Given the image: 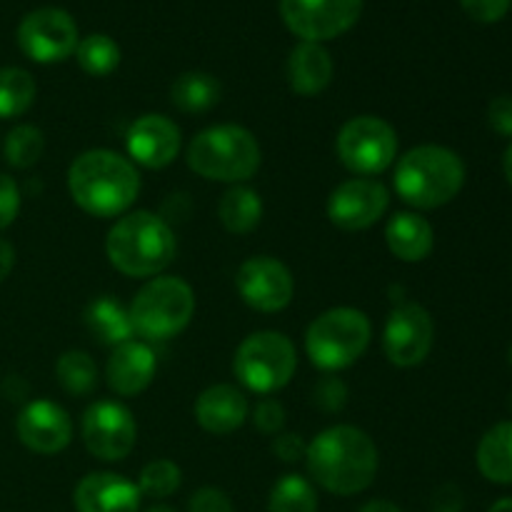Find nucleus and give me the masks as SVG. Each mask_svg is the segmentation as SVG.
Instances as JSON below:
<instances>
[{
  "label": "nucleus",
  "mask_w": 512,
  "mask_h": 512,
  "mask_svg": "<svg viewBox=\"0 0 512 512\" xmlns=\"http://www.w3.org/2000/svg\"><path fill=\"white\" fill-rule=\"evenodd\" d=\"M308 473L320 488L335 495H358L373 485L380 453L365 430L355 425H333L308 443Z\"/></svg>",
  "instance_id": "1"
},
{
  "label": "nucleus",
  "mask_w": 512,
  "mask_h": 512,
  "mask_svg": "<svg viewBox=\"0 0 512 512\" xmlns=\"http://www.w3.org/2000/svg\"><path fill=\"white\" fill-rule=\"evenodd\" d=\"M68 190L83 213L93 218H120L138 198L140 173L123 155L95 148L73 160Z\"/></svg>",
  "instance_id": "2"
},
{
  "label": "nucleus",
  "mask_w": 512,
  "mask_h": 512,
  "mask_svg": "<svg viewBox=\"0 0 512 512\" xmlns=\"http://www.w3.org/2000/svg\"><path fill=\"white\" fill-rule=\"evenodd\" d=\"M175 233L160 215L133 210L115 220L105 238V255L128 278H155L175 258Z\"/></svg>",
  "instance_id": "3"
},
{
  "label": "nucleus",
  "mask_w": 512,
  "mask_h": 512,
  "mask_svg": "<svg viewBox=\"0 0 512 512\" xmlns=\"http://www.w3.org/2000/svg\"><path fill=\"white\" fill-rule=\"evenodd\" d=\"M395 193L418 210H435L458 198L465 185V163L445 145H418L395 163Z\"/></svg>",
  "instance_id": "4"
},
{
  "label": "nucleus",
  "mask_w": 512,
  "mask_h": 512,
  "mask_svg": "<svg viewBox=\"0 0 512 512\" xmlns=\"http://www.w3.org/2000/svg\"><path fill=\"white\" fill-rule=\"evenodd\" d=\"M185 160L193 173L215 183L240 185L260 168V143L243 125H213L190 140Z\"/></svg>",
  "instance_id": "5"
},
{
  "label": "nucleus",
  "mask_w": 512,
  "mask_h": 512,
  "mask_svg": "<svg viewBox=\"0 0 512 512\" xmlns=\"http://www.w3.org/2000/svg\"><path fill=\"white\" fill-rule=\"evenodd\" d=\"M195 313V293L183 278L155 275L135 295L130 305L133 330L150 343L170 340L183 333Z\"/></svg>",
  "instance_id": "6"
},
{
  "label": "nucleus",
  "mask_w": 512,
  "mask_h": 512,
  "mask_svg": "<svg viewBox=\"0 0 512 512\" xmlns=\"http://www.w3.org/2000/svg\"><path fill=\"white\" fill-rule=\"evenodd\" d=\"M373 338V325L363 310L330 308L310 323L305 350L315 368L325 373L345 370L358 363Z\"/></svg>",
  "instance_id": "7"
},
{
  "label": "nucleus",
  "mask_w": 512,
  "mask_h": 512,
  "mask_svg": "<svg viewBox=\"0 0 512 512\" xmlns=\"http://www.w3.org/2000/svg\"><path fill=\"white\" fill-rule=\"evenodd\" d=\"M298 370V350L293 340L275 330H260L238 345L233 373L248 390L270 395L285 388Z\"/></svg>",
  "instance_id": "8"
},
{
  "label": "nucleus",
  "mask_w": 512,
  "mask_h": 512,
  "mask_svg": "<svg viewBox=\"0 0 512 512\" xmlns=\"http://www.w3.org/2000/svg\"><path fill=\"white\" fill-rule=\"evenodd\" d=\"M335 150L350 173L375 178L398 158V133L378 115H358L340 128Z\"/></svg>",
  "instance_id": "9"
},
{
  "label": "nucleus",
  "mask_w": 512,
  "mask_h": 512,
  "mask_svg": "<svg viewBox=\"0 0 512 512\" xmlns=\"http://www.w3.org/2000/svg\"><path fill=\"white\" fill-rule=\"evenodd\" d=\"M78 43V25L63 8H35L18 25L20 50L35 63H63Z\"/></svg>",
  "instance_id": "10"
},
{
  "label": "nucleus",
  "mask_w": 512,
  "mask_h": 512,
  "mask_svg": "<svg viewBox=\"0 0 512 512\" xmlns=\"http://www.w3.org/2000/svg\"><path fill=\"white\" fill-rule=\"evenodd\" d=\"M83 443L90 455L103 463L125 460L138 440V425L133 413L118 400H98L83 415Z\"/></svg>",
  "instance_id": "11"
},
{
  "label": "nucleus",
  "mask_w": 512,
  "mask_h": 512,
  "mask_svg": "<svg viewBox=\"0 0 512 512\" xmlns=\"http://www.w3.org/2000/svg\"><path fill=\"white\" fill-rule=\"evenodd\" d=\"M363 13V0H280V15L290 33L308 43H323L348 33Z\"/></svg>",
  "instance_id": "12"
},
{
  "label": "nucleus",
  "mask_w": 512,
  "mask_h": 512,
  "mask_svg": "<svg viewBox=\"0 0 512 512\" xmlns=\"http://www.w3.org/2000/svg\"><path fill=\"white\" fill-rule=\"evenodd\" d=\"M235 288L243 303L258 313H280L295 295V280L288 265L270 255L248 258L235 273Z\"/></svg>",
  "instance_id": "13"
},
{
  "label": "nucleus",
  "mask_w": 512,
  "mask_h": 512,
  "mask_svg": "<svg viewBox=\"0 0 512 512\" xmlns=\"http://www.w3.org/2000/svg\"><path fill=\"white\" fill-rule=\"evenodd\" d=\"M435 325L428 310L418 303H400L388 315L383 330L385 358L398 368H415L430 355Z\"/></svg>",
  "instance_id": "14"
},
{
  "label": "nucleus",
  "mask_w": 512,
  "mask_h": 512,
  "mask_svg": "<svg viewBox=\"0 0 512 512\" xmlns=\"http://www.w3.org/2000/svg\"><path fill=\"white\" fill-rule=\"evenodd\" d=\"M390 190L375 178H350L340 183L328 198V218L335 228L368 230L388 213Z\"/></svg>",
  "instance_id": "15"
},
{
  "label": "nucleus",
  "mask_w": 512,
  "mask_h": 512,
  "mask_svg": "<svg viewBox=\"0 0 512 512\" xmlns=\"http://www.w3.org/2000/svg\"><path fill=\"white\" fill-rule=\"evenodd\" d=\"M18 440L38 455H55L73 440V420L53 400H30L15 420Z\"/></svg>",
  "instance_id": "16"
},
{
  "label": "nucleus",
  "mask_w": 512,
  "mask_h": 512,
  "mask_svg": "<svg viewBox=\"0 0 512 512\" xmlns=\"http://www.w3.org/2000/svg\"><path fill=\"white\" fill-rule=\"evenodd\" d=\"M128 153L138 165L160 170L173 163L180 153V128L160 113L140 115L128 130Z\"/></svg>",
  "instance_id": "17"
},
{
  "label": "nucleus",
  "mask_w": 512,
  "mask_h": 512,
  "mask_svg": "<svg viewBox=\"0 0 512 512\" xmlns=\"http://www.w3.org/2000/svg\"><path fill=\"white\" fill-rule=\"evenodd\" d=\"M73 503L78 512H138L140 490L115 473H90L75 485Z\"/></svg>",
  "instance_id": "18"
},
{
  "label": "nucleus",
  "mask_w": 512,
  "mask_h": 512,
  "mask_svg": "<svg viewBox=\"0 0 512 512\" xmlns=\"http://www.w3.org/2000/svg\"><path fill=\"white\" fill-rule=\"evenodd\" d=\"M155 370H158V360L150 345L140 343V340H128V343L113 348V355L105 365V378H108L110 390L120 395V398H135L148 385L153 383Z\"/></svg>",
  "instance_id": "19"
},
{
  "label": "nucleus",
  "mask_w": 512,
  "mask_h": 512,
  "mask_svg": "<svg viewBox=\"0 0 512 512\" xmlns=\"http://www.w3.org/2000/svg\"><path fill=\"white\" fill-rule=\"evenodd\" d=\"M250 403L243 390L220 383L195 400V420L210 435H230L248 420Z\"/></svg>",
  "instance_id": "20"
},
{
  "label": "nucleus",
  "mask_w": 512,
  "mask_h": 512,
  "mask_svg": "<svg viewBox=\"0 0 512 512\" xmlns=\"http://www.w3.org/2000/svg\"><path fill=\"white\" fill-rule=\"evenodd\" d=\"M333 58L320 43H308L303 40L290 50L288 58V85L293 93L303 98L320 95L333 80Z\"/></svg>",
  "instance_id": "21"
},
{
  "label": "nucleus",
  "mask_w": 512,
  "mask_h": 512,
  "mask_svg": "<svg viewBox=\"0 0 512 512\" xmlns=\"http://www.w3.org/2000/svg\"><path fill=\"white\" fill-rule=\"evenodd\" d=\"M385 243L390 253L403 263H420L435 248V230L423 215L395 213L385 228Z\"/></svg>",
  "instance_id": "22"
},
{
  "label": "nucleus",
  "mask_w": 512,
  "mask_h": 512,
  "mask_svg": "<svg viewBox=\"0 0 512 512\" xmlns=\"http://www.w3.org/2000/svg\"><path fill=\"white\" fill-rule=\"evenodd\" d=\"M85 325H88L90 333L100 340L103 345H118L133 340V320H130V310H125L110 295L93 300L85 310Z\"/></svg>",
  "instance_id": "23"
},
{
  "label": "nucleus",
  "mask_w": 512,
  "mask_h": 512,
  "mask_svg": "<svg viewBox=\"0 0 512 512\" xmlns=\"http://www.w3.org/2000/svg\"><path fill=\"white\" fill-rule=\"evenodd\" d=\"M218 218L223 228L233 235H248L263 220V200L258 190L248 185H233L225 190L218 203Z\"/></svg>",
  "instance_id": "24"
},
{
  "label": "nucleus",
  "mask_w": 512,
  "mask_h": 512,
  "mask_svg": "<svg viewBox=\"0 0 512 512\" xmlns=\"http://www.w3.org/2000/svg\"><path fill=\"white\" fill-rule=\"evenodd\" d=\"M220 80L215 75L203 73V70H188V73L178 75L170 88V100L178 110L188 115L208 113L210 108L220 103Z\"/></svg>",
  "instance_id": "25"
},
{
  "label": "nucleus",
  "mask_w": 512,
  "mask_h": 512,
  "mask_svg": "<svg viewBox=\"0 0 512 512\" xmlns=\"http://www.w3.org/2000/svg\"><path fill=\"white\" fill-rule=\"evenodd\" d=\"M478 468L490 483L512 485V423H498L478 445Z\"/></svg>",
  "instance_id": "26"
},
{
  "label": "nucleus",
  "mask_w": 512,
  "mask_h": 512,
  "mask_svg": "<svg viewBox=\"0 0 512 512\" xmlns=\"http://www.w3.org/2000/svg\"><path fill=\"white\" fill-rule=\"evenodd\" d=\"M38 95L35 78L23 68H0V120L20 118Z\"/></svg>",
  "instance_id": "27"
},
{
  "label": "nucleus",
  "mask_w": 512,
  "mask_h": 512,
  "mask_svg": "<svg viewBox=\"0 0 512 512\" xmlns=\"http://www.w3.org/2000/svg\"><path fill=\"white\" fill-rule=\"evenodd\" d=\"M55 378L70 395H90L98 388V365L83 350H68L55 363Z\"/></svg>",
  "instance_id": "28"
},
{
  "label": "nucleus",
  "mask_w": 512,
  "mask_h": 512,
  "mask_svg": "<svg viewBox=\"0 0 512 512\" xmlns=\"http://www.w3.org/2000/svg\"><path fill=\"white\" fill-rule=\"evenodd\" d=\"M270 512H318V493L303 475H283L270 490Z\"/></svg>",
  "instance_id": "29"
},
{
  "label": "nucleus",
  "mask_w": 512,
  "mask_h": 512,
  "mask_svg": "<svg viewBox=\"0 0 512 512\" xmlns=\"http://www.w3.org/2000/svg\"><path fill=\"white\" fill-rule=\"evenodd\" d=\"M78 65L93 78H105L120 65V45L110 35L93 33L83 38L75 48Z\"/></svg>",
  "instance_id": "30"
},
{
  "label": "nucleus",
  "mask_w": 512,
  "mask_h": 512,
  "mask_svg": "<svg viewBox=\"0 0 512 512\" xmlns=\"http://www.w3.org/2000/svg\"><path fill=\"white\" fill-rule=\"evenodd\" d=\"M43 150H45V135L43 130L35 128V125L23 123V125H15L13 130L8 133L3 145V153L5 160H8L10 168H18V170H28L43 158Z\"/></svg>",
  "instance_id": "31"
},
{
  "label": "nucleus",
  "mask_w": 512,
  "mask_h": 512,
  "mask_svg": "<svg viewBox=\"0 0 512 512\" xmlns=\"http://www.w3.org/2000/svg\"><path fill=\"white\" fill-rule=\"evenodd\" d=\"M183 483V473L178 465L168 458H158L140 470L138 490L148 498H170Z\"/></svg>",
  "instance_id": "32"
},
{
  "label": "nucleus",
  "mask_w": 512,
  "mask_h": 512,
  "mask_svg": "<svg viewBox=\"0 0 512 512\" xmlns=\"http://www.w3.org/2000/svg\"><path fill=\"white\" fill-rule=\"evenodd\" d=\"M313 403L318 405L323 413H340L348 403V385L343 383L335 375H323V378L315 383L313 390Z\"/></svg>",
  "instance_id": "33"
},
{
  "label": "nucleus",
  "mask_w": 512,
  "mask_h": 512,
  "mask_svg": "<svg viewBox=\"0 0 512 512\" xmlns=\"http://www.w3.org/2000/svg\"><path fill=\"white\" fill-rule=\"evenodd\" d=\"M253 423L263 435H280V430H283V425H285L283 403L265 395V398L255 405Z\"/></svg>",
  "instance_id": "34"
},
{
  "label": "nucleus",
  "mask_w": 512,
  "mask_h": 512,
  "mask_svg": "<svg viewBox=\"0 0 512 512\" xmlns=\"http://www.w3.org/2000/svg\"><path fill=\"white\" fill-rule=\"evenodd\" d=\"M20 213V188L10 175L0 173V230L10 228Z\"/></svg>",
  "instance_id": "35"
},
{
  "label": "nucleus",
  "mask_w": 512,
  "mask_h": 512,
  "mask_svg": "<svg viewBox=\"0 0 512 512\" xmlns=\"http://www.w3.org/2000/svg\"><path fill=\"white\" fill-rule=\"evenodd\" d=\"M460 5L478 23H498L508 15L512 0H460Z\"/></svg>",
  "instance_id": "36"
},
{
  "label": "nucleus",
  "mask_w": 512,
  "mask_h": 512,
  "mask_svg": "<svg viewBox=\"0 0 512 512\" xmlns=\"http://www.w3.org/2000/svg\"><path fill=\"white\" fill-rule=\"evenodd\" d=\"M190 512H233V503L220 488H200L188 505Z\"/></svg>",
  "instance_id": "37"
},
{
  "label": "nucleus",
  "mask_w": 512,
  "mask_h": 512,
  "mask_svg": "<svg viewBox=\"0 0 512 512\" xmlns=\"http://www.w3.org/2000/svg\"><path fill=\"white\" fill-rule=\"evenodd\" d=\"M488 123L503 138H512V95H498L488 105Z\"/></svg>",
  "instance_id": "38"
},
{
  "label": "nucleus",
  "mask_w": 512,
  "mask_h": 512,
  "mask_svg": "<svg viewBox=\"0 0 512 512\" xmlns=\"http://www.w3.org/2000/svg\"><path fill=\"white\" fill-rule=\"evenodd\" d=\"M273 453L278 455L283 463H295V460L305 458V453H308V443H305L300 435L285 433V435H278V438L273 440Z\"/></svg>",
  "instance_id": "39"
},
{
  "label": "nucleus",
  "mask_w": 512,
  "mask_h": 512,
  "mask_svg": "<svg viewBox=\"0 0 512 512\" xmlns=\"http://www.w3.org/2000/svg\"><path fill=\"white\" fill-rule=\"evenodd\" d=\"M433 508L435 512H460L463 510V495H460L458 488L453 485H445L435 493L433 498Z\"/></svg>",
  "instance_id": "40"
},
{
  "label": "nucleus",
  "mask_w": 512,
  "mask_h": 512,
  "mask_svg": "<svg viewBox=\"0 0 512 512\" xmlns=\"http://www.w3.org/2000/svg\"><path fill=\"white\" fill-rule=\"evenodd\" d=\"M15 268V248L5 238H0V283L13 273Z\"/></svg>",
  "instance_id": "41"
},
{
  "label": "nucleus",
  "mask_w": 512,
  "mask_h": 512,
  "mask_svg": "<svg viewBox=\"0 0 512 512\" xmlns=\"http://www.w3.org/2000/svg\"><path fill=\"white\" fill-rule=\"evenodd\" d=\"M360 512H403L398 508L395 503H390V500H370V503H365Z\"/></svg>",
  "instance_id": "42"
},
{
  "label": "nucleus",
  "mask_w": 512,
  "mask_h": 512,
  "mask_svg": "<svg viewBox=\"0 0 512 512\" xmlns=\"http://www.w3.org/2000/svg\"><path fill=\"white\" fill-rule=\"evenodd\" d=\"M503 170H505V178H508V183L512 185V143L503 155Z\"/></svg>",
  "instance_id": "43"
},
{
  "label": "nucleus",
  "mask_w": 512,
  "mask_h": 512,
  "mask_svg": "<svg viewBox=\"0 0 512 512\" xmlns=\"http://www.w3.org/2000/svg\"><path fill=\"white\" fill-rule=\"evenodd\" d=\"M488 512H512V498H503L493 505Z\"/></svg>",
  "instance_id": "44"
},
{
  "label": "nucleus",
  "mask_w": 512,
  "mask_h": 512,
  "mask_svg": "<svg viewBox=\"0 0 512 512\" xmlns=\"http://www.w3.org/2000/svg\"><path fill=\"white\" fill-rule=\"evenodd\" d=\"M148 512H175V510L168 508V505H155V508H150Z\"/></svg>",
  "instance_id": "45"
},
{
  "label": "nucleus",
  "mask_w": 512,
  "mask_h": 512,
  "mask_svg": "<svg viewBox=\"0 0 512 512\" xmlns=\"http://www.w3.org/2000/svg\"><path fill=\"white\" fill-rule=\"evenodd\" d=\"M508 360H510V365H512V345H510V358Z\"/></svg>",
  "instance_id": "46"
},
{
  "label": "nucleus",
  "mask_w": 512,
  "mask_h": 512,
  "mask_svg": "<svg viewBox=\"0 0 512 512\" xmlns=\"http://www.w3.org/2000/svg\"><path fill=\"white\" fill-rule=\"evenodd\" d=\"M510 410H512V395H510Z\"/></svg>",
  "instance_id": "47"
}]
</instances>
